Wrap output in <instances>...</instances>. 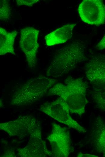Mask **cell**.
Masks as SVG:
<instances>
[{"instance_id":"52a82bcc","label":"cell","mask_w":105,"mask_h":157,"mask_svg":"<svg viewBox=\"0 0 105 157\" xmlns=\"http://www.w3.org/2000/svg\"><path fill=\"white\" fill-rule=\"evenodd\" d=\"M78 11L82 21L90 25L98 26L105 23V5L101 0H84Z\"/></svg>"},{"instance_id":"3957f363","label":"cell","mask_w":105,"mask_h":157,"mask_svg":"<svg viewBox=\"0 0 105 157\" xmlns=\"http://www.w3.org/2000/svg\"><path fill=\"white\" fill-rule=\"evenodd\" d=\"M58 80L39 75L28 80L18 90L13 97L11 103L18 106L32 104L46 93Z\"/></svg>"},{"instance_id":"7a4b0ae2","label":"cell","mask_w":105,"mask_h":157,"mask_svg":"<svg viewBox=\"0 0 105 157\" xmlns=\"http://www.w3.org/2000/svg\"><path fill=\"white\" fill-rule=\"evenodd\" d=\"M84 44L75 41L59 49L47 68L46 75L57 78L75 69L86 60Z\"/></svg>"},{"instance_id":"30bf717a","label":"cell","mask_w":105,"mask_h":157,"mask_svg":"<svg viewBox=\"0 0 105 157\" xmlns=\"http://www.w3.org/2000/svg\"><path fill=\"white\" fill-rule=\"evenodd\" d=\"M92 141L96 150L105 157V121L96 117L92 128Z\"/></svg>"},{"instance_id":"6da1fadb","label":"cell","mask_w":105,"mask_h":157,"mask_svg":"<svg viewBox=\"0 0 105 157\" xmlns=\"http://www.w3.org/2000/svg\"><path fill=\"white\" fill-rule=\"evenodd\" d=\"M87 84L81 78H67L65 84L57 83L48 90V95H57L67 104L71 114L81 115L88 103L86 97Z\"/></svg>"},{"instance_id":"8fae6325","label":"cell","mask_w":105,"mask_h":157,"mask_svg":"<svg viewBox=\"0 0 105 157\" xmlns=\"http://www.w3.org/2000/svg\"><path fill=\"white\" fill-rule=\"evenodd\" d=\"M18 32L14 30L8 32L1 27H0V55L11 53L15 55L14 48V40Z\"/></svg>"},{"instance_id":"2e32d148","label":"cell","mask_w":105,"mask_h":157,"mask_svg":"<svg viewBox=\"0 0 105 157\" xmlns=\"http://www.w3.org/2000/svg\"><path fill=\"white\" fill-rule=\"evenodd\" d=\"M77 157H98V156L90 154H84L81 152L78 153L77 155Z\"/></svg>"},{"instance_id":"9c48e42d","label":"cell","mask_w":105,"mask_h":157,"mask_svg":"<svg viewBox=\"0 0 105 157\" xmlns=\"http://www.w3.org/2000/svg\"><path fill=\"white\" fill-rule=\"evenodd\" d=\"M76 24L75 23L67 24L46 35L45 37L46 45L50 46L65 42L72 37Z\"/></svg>"},{"instance_id":"9a60e30c","label":"cell","mask_w":105,"mask_h":157,"mask_svg":"<svg viewBox=\"0 0 105 157\" xmlns=\"http://www.w3.org/2000/svg\"><path fill=\"white\" fill-rule=\"evenodd\" d=\"M97 49L99 50L105 49V34L102 39L97 43L96 46Z\"/></svg>"},{"instance_id":"4fadbf2b","label":"cell","mask_w":105,"mask_h":157,"mask_svg":"<svg viewBox=\"0 0 105 157\" xmlns=\"http://www.w3.org/2000/svg\"><path fill=\"white\" fill-rule=\"evenodd\" d=\"M12 15L11 8L9 2L7 0L0 1V19L2 21H8Z\"/></svg>"},{"instance_id":"ba28073f","label":"cell","mask_w":105,"mask_h":157,"mask_svg":"<svg viewBox=\"0 0 105 157\" xmlns=\"http://www.w3.org/2000/svg\"><path fill=\"white\" fill-rule=\"evenodd\" d=\"M85 73L87 79L95 88L105 87V55L92 57L86 64Z\"/></svg>"},{"instance_id":"277c9868","label":"cell","mask_w":105,"mask_h":157,"mask_svg":"<svg viewBox=\"0 0 105 157\" xmlns=\"http://www.w3.org/2000/svg\"><path fill=\"white\" fill-rule=\"evenodd\" d=\"M40 110L79 133H84L87 132L84 127L71 117L67 104L61 97L52 101L44 103L41 106Z\"/></svg>"},{"instance_id":"8992f818","label":"cell","mask_w":105,"mask_h":157,"mask_svg":"<svg viewBox=\"0 0 105 157\" xmlns=\"http://www.w3.org/2000/svg\"><path fill=\"white\" fill-rule=\"evenodd\" d=\"M51 133L48 139L50 144L53 156L68 157L72 151L71 140L69 131L55 123L52 124Z\"/></svg>"},{"instance_id":"5bb4252c","label":"cell","mask_w":105,"mask_h":157,"mask_svg":"<svg viewBox=\"0 0 105 157\" xmlns=\"http://www.w3.org/2000/svg\"><path fill=\"white\" fill-rule=\"evenodd\" d=\"M39 0H17L16 2L18 6H31L39 1Z\"/></svg>"},{"instance_id":"5b68a950","label":"cell","mask_w":105,"mask_h":157,"mask_svg":"<svg viewBox=\"0 0 105 157\" xmlns=\"http://www.w3.org/2000/svg\"><path fill=\"white\" fill-rule=\"evenodd\" d=\"M20 32V47L25 54L28 68L32 69L37 63L39 30L28 27L21 29Z\"/></svg>"},{"instance_id":"7c38bea8","label":"cell","mask_w":105,"mask_h":157,"mask_svg":"<svg viewBox=\"0 0 105 157\" xmlns=\"http://www.w3.org/2000/svg\"><path fill=\"white\" fill-rule=\"evenodd\" d=\"M92 97L96 107L105 111V87H93Z\"/></svg>"}]
</instances>
